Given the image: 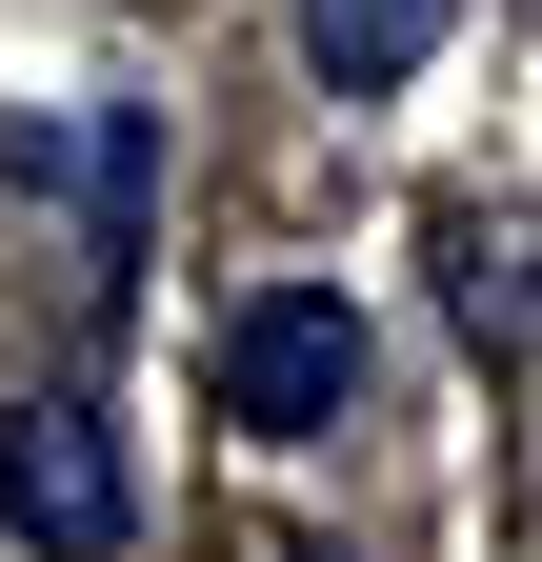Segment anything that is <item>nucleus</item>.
I'll use <instances>...</instances> for the list:
<instances>
[{
	"instance_id": "1",
	"label": "nucleus",
	"mask_w": 542,
	"mask_h": 562,
	"mask_svg": "<svg viewBox=\"0 0 542 562\" xmlns=\"http://www.w3.org/2000/svg\"><path fill=\"white\" fill-rule=\"evenodd\" d=\"M342 402H362V302L342 281H261V302L222 322V422L241 442H321Z\"/></svg>"
},
{
	"instance_id": "2",
	"label": "nucleus",
	"mask_w": 542,
	"mask_h": 562,
	"mask_svg": "<svg viewBox=\"0 0 542 562\" xmlns=\"http://www.w3.org/2000/svg\"><path fill=\"white\" fill-rule=\"evenodd\" d=\"M0 522H21L41 562H121V522H142L121 422L101 402H21V422H0Z\"/></svg>"
},
{
	"instance_id": "3",
	"label": "nucleus",
	"mask_w": 542,
	"mask_h": 562,
	"mask_svg": "<svg viewBox=\"0 0 542 562\" xmlns=\"http://www.w3.org/2000/svg\"><path fill=\"white\" fill-rule=\"evenodd\" d=\"M442 21H462V0H302V60H321L342 101H382V81L442 60Z\"/></svg>"
},
{
	"instance_id": "4",
	"label": "nucleus",
	"mask_w": 542,
	"mask_h": 562,
	"mask_svg": "<svg viewBox=\"0 0 542 562\" xmlns=\"http://www.w3.org/2000/svg\"><path fill=\"white\" fill-rule=\"evenodd\" d=\"M442 302H462L483 362H522V222H462V241H442Z\"/></svg>"
}]
</instances>
